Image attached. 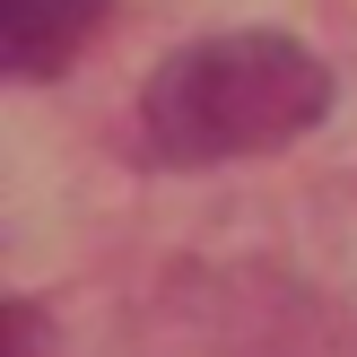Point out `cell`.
Returning <instances> with one entry per match:
<instances>
[{"instance_id": "6da1fadb", "label": "cell", "mask_w": 357, "mask_h": 357, "mask_svg": "<svg viewBox=\"0 0 357 357\" xmlns=\"http://www.w3.org/2000/svg\"><path fill=\"white\" fill-rule=\"evenodd\" d=\"M323 114H331V70L279 26L201 35L174 61H157L149 96H139L149 157L166 166H227V157L288 149Z\"/></svg>"}, {"instance_id": "7a4b0ae2", "label": "cell", "mask_w": 357, "mask_h": 357, "mask_svg": "<svg viewBox=\"0 0 357 357\" xmlns=\"http://www.w3.org/2000/svg\"><path fill=\"white\" fill-rule=\"evenodd\" d=\"M96 17H105V0H0V61H9V79H52L87 44Z\"/></svg>"}, {"instance_id": "3957f363", "label": "cell", "mask_w": 357, "mask_h": 357, "mask_svg": "<svg viewBox=\"0 0 357 357\" xmlns=\"http://www.w3.org/2000/svg\"><path fill=\"white\" fill-rule=\"evenodd\" d=\"M9 357H44V314L35 305H9Z\"/></svg>"}]
</instances>
